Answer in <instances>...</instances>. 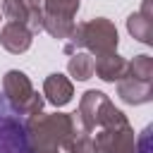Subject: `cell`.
Segmentation results:
<instances>
[{
  "label": "cell",
  "instance_id": "3",
  "mask_svg": "<svg viewBox=\"0 0 153 153\" xmlns=\"http://www.w3.org/2000/svg\"><path fill=\"white\" fill-rule=\"evenodd\" d=\"M74 41L88 45L98 55H108L117 45V31L108 19H93L74 31Z\"/></svg>",
  "mask_w": 153,
  "mask_h": 153
},
{
  "label": "cell",
  "instance_id": "1",
  "mask_svg": "<svg viewBox=\"0 0 153 153\" xmlns=\"http://www.w3.org/2000/svg\"><path fill=\"white\" fill-rule=\"evenodd\" d=\"M26 131L33 153H57V146L65 143V139L72 131V117L69 115L36 117L26 122Z\"/></svg>",
  "mask_w": 153,
  "mask_h": 153
},
{
  "label": "cell",
  "instance_id": "2",
  "mask_svg": "<svg viewBox=\"0 0 153 153\" xmlns=\"http://www.w3.org/2000/svg\"><path fill=\"white\" fill-rule=\"evenodd\" d=\"M0 153H33L26 120L5 93H0Z\"/></svg>",
  "mask_w": 153,
  "mask_h": 153
},
{
  "label": "cell",
  "instance_id": "5",
  "mask_svg": "<svg viewBox=\"0 0 153 153\" xmlns=\"http://www.w3.org/2000/svg\"><path fill=\"white\" fill-rule=\"evenodd\" d=\"M93 148H98L100 153H134L136 141H134V134H131L127 120H120V122L105 127V131L96 136Z\"/></svg>",
  "mask_w": 153,
  "mask_h": 153
},
{
  "label": "cell",
  "instance_id": "13",
  "mask_svg": "<svg viewBox=\"0 0 153 153\" xmlns=\"http://www.w3.org/2000/svg\"><path fill=\"white\" fill-rule=\"evenodd\" d=\"M151 74H153L151 57H148V55H139V57L131 62V76H134V79H141V81H151Z\"/></svg>",
  "mask_w": 153,
  "mask_h": 153
},
{
  "label": "cell",
  "instance_id": "4",
  "mask_svg": "<svg viewBox=\"0 0 153 153\" xmlns=\"http://www.w3.org/2000/svg\"><path fill=\"white\" fill-rule=\"evenodd\" d=\"M5 96H10L12 105L22 112V115H38L43 100L38 98V93H33L29 79L24 72H7L5 76Z\"/></svg>",
  "mask_w": 153,
  "mask_h": 153
},
{
  "label": "cell",
  "instance_id": "7",
  "mask_svg": "<svg viewBox=\"0 0 153 153\" xmlns=\"http://www.w3.org/2000/svg\"><path fill=\"white\" fill-rule=\"evenodd\" d=\"M127 67H129V65H127L120 55H115V53L98 55V60H93V72H98L100 79H105V81H115V79L124 76Z\"/></svg>",
  "mask_w": 153,
  "mask_h": 153
},
{
  "label": "cell",
  "instance_id": "8",
  "mask_svg": "<svg viewBox=\"0 0 153 153\" xmlns=\"http://www.w3.org/2000/svg\"><path fill=\"white\" fill-rule=\"evenodd\" d=\"M45 96L50 103L55 105H65L72 98V84L62 76V74H50L45 79Z\"/></svg>",
  "mask_w": 153,
  "mask_h": 153
},
{
  "label": "cell",
  "instance_id": "10",
  "mask_svg": "<svg viewBox=\"0 0 153 153\" xmlns=\"http://www.w3.org/2000/svg\"><path fill=\"white\" fill-rule=\"evenodd\" d=\"M127 24H129V31L134 33V38H139V41H143V43H151V19H148V17L131 14Z\"/></svg>",
  "mask_w": 153,
  "mask_h": 153
},
{
  "label": "cell",
  "instance_id": "9",
  "mask_svg": "<svg viewBox=\"0 0 153 153\" xmlns=\"http://www.w3.org/2000/svg\"><path fill=\"white\" fill-rule=\"evenodd\" d=\"M120 96L127 103H146L151 98V81H141L131 76L120 84Z\"/></svg>",
  "mask_w": 153,
  "mask_h": 153
},
{
  "label": "cell",
  "instance_id": "12",
  "mask_svg": "<svg viewBox=\"0 0 153 153\" xmlns=\"http://www.w3.org/2000/svg\"><path fill=\"white\" fill-rule=\"evenodd\" d=\"M45 2H48V14L65 17V19H72V14L79 7V0H45Z\"/></svg>",
  "mask_w": 153,
  "mask_h": 153
},
{
  "label": "cell",
  "instance_id": "6",
  "mask_svg": "<svg viewBox=\"0 0 153 153\" xmlns=\"http://www.w3.org/2000/svg\"><path fill=\"white\" fill-rule=\"evenodd\" d=\"M0 43H2L10 53H22V50H26V48L31 45V33L24 29V24L10 22V24L2 29Z\"/></svg>",
  "mask_w": 153,
  "mask_h": 153
},
{
  "label": "cell",
  "instance_id": "11",
  "mask_svg": "<svg viewBox=\"0 0 153 153\" xmlns=\"http://www.w3.org/2000/svg\"><path fill=\"white\" fill-rule=\"evenodd\" d=\"M69 72H72L76 79H88V76L93 74V57H88V55H84V53L74 55V57L69 60Z\"/></svg>",
  "mask_w": 153,
  "mask_h": 153
}]
</instances>
